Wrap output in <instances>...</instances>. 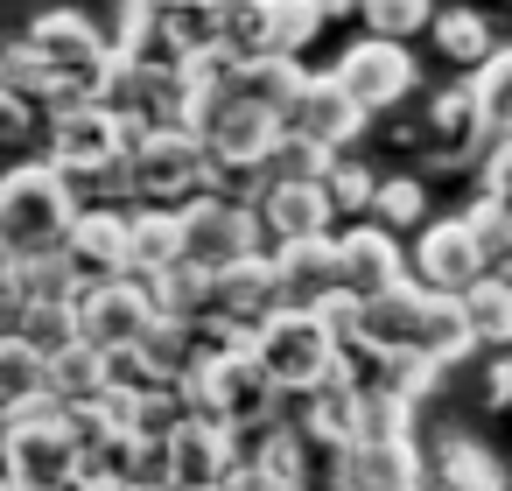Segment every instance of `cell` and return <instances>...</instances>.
<instances>
[{
  "label": "cell",
  "mask_w": 512,
  "mask_h": 491,
  "mask_svg": "<svg viewBox=\"0 0 512 491\" xmlns=\"http://www.w3.org/2000/svg\"><path fill=\"white\" fill-rule=\"evenodd\" d=\"M358 127H365V113L351 106V92L337 85V71H309V85L295 92V106H288V134H309V141H323L330 155L337 148H351L358 141Z\"/></svg>",
  "instance_id": "9a60e30c"
},
{
  "label": "cell",
  "mask_w": 512,
  "mask_h": 491,
  "mask_svg": "<svg viewBox=\"0 0 512 491\" xmlns=\"http://www.w3.org/2000/svg\"><path fill=\"white\" fill-rule=\"evenodd\" d=\"M29 36H36V43H43V57L57 64V78H64V92H71V99H99V85H106V71H113L120 43H106V36H99L85 15H71V8H50Z\"/></svg>",
  "instance_id": "8992f818"
},
{
  "label": "cell",
  "mask_w": 512,
  "mask_h": 491,
  "mask_svg": "<svg viewBox=\"0 0 512 491\" xmlns=\"http://www.w3.org/2000/svg\"><path fill=\"white\" fill-rule=\"evenodd\" d=\"M463 309H470L477 344H512V281H505V274H484V281L463 295Z\"/></svg>",
  "instance_id": "1f68e13d"
},
{
  "label": "cell",
  "mask_w": 512,
  "mask_h": 491,
  "mask_svg": "<svg viewBox=\"0 0 512 491\" xmlns=\"http://www.w3.org/2000/svg\"><path fill=\"white\" fill-rule=\"evenodd\" d=\"M148 295H155V316H169V323H197V330L218 323V274L197 260H176L169 274H155Z\"/></svg>",
  "instance_id": "ac0fdd59"
},
{
  "label": "cell",
  "mask_w": 512,
  "mask_h": 491,
  "mask_svg": "<svg viewBox=\"0 0 512 491\" xmlns=\"http://www.w3.org/2000/svg\"><path fill=\"white\" fill-rule=\"evenodd\" d=\"M491 400H498V407H512V358H498V365H491Z\"/></svg>",
  "instance_id": "ab89813d"
},
{
  "label": "cell",
  "mask_w": 512,
  "mask_h": 491,
  "mask_svg": "<svg viewBox=\"0 0 512 491\" xmlns=\"http://www.w3.org/2000/svg\"><path fill=\"white\" fill-rule=\"evenodd\" d=\"M85 204H78V183L57 169V162H22L0 183V246L8 260H50L71 246Z\"/></svg>",
  "instance_id": "7a4b0ae2"
},
{
  "label": "cell",
  "mask_w": 512,
  "mask_h": 491,
  "mask_svg": "<svg viewBox=\"0 0 512 491\" xmlns=\"http://www.w3.org/2000/svg\"><path fill=\"white\" fill-rule=\"evenodd\" d=\"M421 456L414 442H351L344 449V491H414Z\"/></svg>",
  "instance_id": "d6986e66"
},
{
  "label": "cell",
  "mask_w": 512,
  "mask_h": 491,
  "mask_svg": "<svg viewBox=\"0 0 512 491\" xmlns=\"http://www.w3.org/2000/svg\"><path fill=\"white\" fill-rule=\"evenodd\" d=\"M463 351H477L463 295L407 281V288L365 302V351L358 358H372L379 372H393V365H456Z\"/></svg>",
  "instance_id": "6da1fadb"
},
{
  "label": "cell",
  "mask_w": 512,
  "mask_h": 491,
  "mask_svg": "<svg viewBox=\"0 0 512 491\" xmlns=\"http://www.w3.org/2000/svg\"><path fill=\"white\" fill-rule=\"evenodd\" d=\"M323 183H330V197H337V211H344L351 225H358V218H365V211L379 204V176H372L365 162H344V155H337Z\"/></svg>",
  "instance_id": "8d00e7d4"
},
{
  "label": "cell",
  "mask_w": 512,
  "mask_h": 491,
  "mask_svg": "<svg viewBox=\"0 0 512 491\" xmlns=\"http://www.w3.org/2000/svg\"><path fill=\"white\" fill-rule=\"evenodd\" d=\"M498 274H505V281H512V260H505V267H498Z\"/></svg>",
  "instance_id": "b9f144b4"
},
{
  "label": "cell",
  "mask_w": 512,
  "mask_h": 491,
  "mask_svg": "<svg viewBox=\"0 0 512 491\" xmlns=\"http://www.w3.org/2000/svg\"><path fill=\"white\" fill-rule=\"evenodd\" d=\"M274 267H281V295H288V309H316V302H330V295L344 288L337 232H323V239H288V246H274Z\"/></svg>",
  "instance_id": "2e32d148"
},
{
  "label": "cell",
  "mask_w": 512,
  "mask_h": 491,
  "mask_svg": "<svg viewBox=\"0 0 512 491\" xmlns=\"http://www.w3.org/2000/svg\"><path fill=\"white\" fill-rule=\"evenodd\" d=\"M491 274L470 218H428L421 239H414V281L421 288H442V295H470L477 281Z\"/></svg>",
  "instance_id": "ba28073f"
},
{
  "label": "cell",
  "mask_w": 512,
  "mask_h": 491,
  "mask_svg": "<svg viewBox=\"0 0 512 491\" xmlns=\"http://www.w3.org/2000/svg\"><path fill=\"white\" fill-rule=\"evenodd\" d=\"M78 288H99V281H120L134 274V211H113V204H85L71 246H64Z\"/></svg>",
  "instance_id": "8fae6325"
},
{
  "label": "cell",
  "mask_w": 512,
  "mask_h": 491,
  "mask_svg": "<svg viewBox=\"0 0 512 491\" xmlns=\"http://www.w3.org/2000/svg\"><path fill=\"white\" fill-rule=\"evenodd\" d=\"M435 477H442V491H505L498 456H491L484 442H470V435H449V442L435 449Z\"/></svg>",
  "instance_id": "d4e9b609"
},
{
  "label": "cell",
  "mask_w": 512,
  "mask_h": 491,
  "mask_svg": "<svg viewBox=\"0 0 512 491\" xmlns=\"http://www.w3.org/2000/svg\"><path fill=\"white\" fill-rule=\"evenodd\" d=\"M365 29L372 36H393V43H407V36H421V29H435V0H365Z\"/></svg>",
  "instance_id": "e575fe53"
},
{
  "label": "cell",
  "mask_w": 512,
  "mask_h": 491,
  "mask_svg": "<svg viewBox=\"0 0 512 491\" xmlns=\"http://www.w3.org/2000/svg\"><path fill=\"white\" fill-rule=\"evenodd\" d=\"M330 162H337V155H330L323 141H309V134H281L274 155H267V183H323Z\"/></svg>",
  "instance_id": "d6a6232c"
},
{
  "label": "cell",
  "mask_w": 512,
  "mask_h": 491,
  "mask_svg": "<svg viewBox=\"0 0 512 491\" xmlns=\"http://www.w3.org/2000/svg\"><path fill=\"white\" fill-rule=\"evenodd\" d=\"M470 92H477V106H484V127H491L498 141H512V43H498L491 64L470 71Z\"/></svg>",
  "instance_id": "f1b7e54d"
},
{
  "label": "cell",
  "mask_w": 512,
  "mask_h": 491,
  "mask_svg": "<svg viewBox=\"0 0 512 491\" xmlns=\"http://www.w3.org/2000/svg\"><path fill=\"white\" fill-rule=\"evenodd\" d=\"M337 85H344L351 106L372 120V113H386V106H400V99L414 92V57H407V43H393V36H365V43H351V50L337 57Z\"/></svg>",
  "instance_id": "52a82bcc"
},
{
  "label": "cell",
  "mask_w": 512,
  "mask_h": 491,
  "mask_svg": "<svg viewBox=\"0 0 512 491\" xmlns=\"http://www.w3.org/2000/svg\"><path fill=\"white\" fill-rule=\"evenodd\" d=\"M190 428V400L183 386H148L141 407H134V442H176Z\"/></svg>",
  "instance_id": "836d02e7"
},
{
  "label": "cell",
  "mask_w": 512,
  "mask_h": 491,
  "mask_svg": "<svg viewBox=\"0 0 512 491\" xmlns=\"http://www.w3.org/2000/svg\"><path fill=\"white\" fill-rule=\"evenodd\" d=\"M463 218H470V232H477V246H484V260H491V274H498V267L512 260V211L491 204V197H477Z\"/></svg>",
  "instance_id": "74e56055"
},
{
  "label": "cell",
  "mask_w": 512,
  "mask_h": 491,
  "mask_svg": "<svg viewBox=\"0 0 512 491\" xmlns=\"http://www.w3.org/2000/svg\"><path fill=\"white\" fill-rule=\"evenodd\" d=\"M50 386L78 407V400H99L106 386H113V358L99 351V344H71V351H57L50 358Z\"/></svg>",
  "instance_id": "484cf974"
},
{
  "label": "cell",
  "mask_w": 512,
  "mask_h": 491,
  "mask_svg": "<svg viewBox=\"0 0 512 491\" xmlns=\"http://www.w3.org/2000/svg\"><path fill=\"white\" fill-rule=\"evenodd\" d=\"M260 365L274 372L281 393H323L330 372L344 365V344L323 330L316 309H281V316L260 330Z\"/></svg>",
  "instance_id": "277c9868"
},
{
  "label": "cell",
  "mask_w": 512,
  "mask_h": 491,
  "mask_svg": "<svg viewBox=\"0 0 512 491\" xmlns=\"http://www.w3.org/2000/svg\"><path fill=\"white\" fill-rule=\"evenodd\" d=\"M211 155L190 127H155L141 148H134V197L155 204V211H190L197 197H211Z\"/></svg>",
  "instance_id": "3957f363"
},
{
  "label": "cell",
  "mask_w": 512,
  "mask_h": 491,
  "mask_svg": "<svg viewBox=\"0 0 512 491\" xmlns=\"http://www.w3.org/2000/svg\"><path fill=\"white\" fill-rule=\"evenodd\" d=\"M281 309H288V295H281V267H274V253L232 260V267L218 274V316H225V323H239V330H267Z\"/></svg>",
  "instance_id": "5bb4252c"
},
{
  "label": "cell",
  "mask_w": 512,
  "mask_h": 491,
  "mask_svg": "<svg viewBox=\"0 0 512 491\" xmlns=\"http://www.w3.org/2000/svg\"><path fill=\"white\" fill-rule=\"evenodd\" d=\"M351 442H414V400L386 379H365L351 407Z\"/></svg>",
  "instance_id": "44dd1931"
},
{
  "label": "cell",
  "mask_w": 512,
  "mask_h": 491,
  "mask_svg": "<svg viewBox=\"0 0 512 491\" xmlns=\"http://www.w3.org/2000/svg\"><path fill=\"white\" fill-rule=\"evenodd\" d=\"M183 239H190V260L197 267H211V274H225L232 260H253V253H274V239H267V218L253 211V204H232V197H197L190 211H183Z\"/></svg>",
  "instance_id": "5b68a950"
},
{
  "label": "cell",
  "mask_w": 512,
  "mask_h": 491,
  "mask_svg": "<svg viewBox=\"0 0 512 491\" xmlns=\"http://www.w3.org/2000/svg\"><path fill=\"white\" fill-rule=\"evenodd\" d=\"M0 92H15V99H29V106H50V113L78 106V99L64 92V78H57V64L43 57V43H36V36L8 43V57H0Z\"/></svg>",
  "instance_id": "ffe728a7"
},
{
  "label": "cell",
  "mask_w": 512,
  "mask_h": 491,
  "mask_svg": "<svg viewBox=\"0 0 512 491\" xmlns=\"http://www.w3.org/2000/svg\"><path fill=\"white\" fill-rule=\"evenodd\" d=\"M302 85H309V71H302L295 57H246V64H239V99H246V106H267V113H281V120H288V106H295Z\"/></svg>",
  "instance_id": "cb8c5ba5"
},
{
  "label": "cell",
  "mask_w": 512,
  "mask_h": 491,
  "mask_svg": "<svg viewBox=\"0 0 512 491\" xmlns=\"http://www.w3.org/2000/svg\"><path fill=\"white\" fill-rule=\"evenodd\" d=\"M372 218H379V225H393V232H414V225H428V190H421L414 176H386V183H379Z\"/></svg>",
  "instance_id": "d590c367"
},
{
  "label": "cell",
  "mask_w": 512,
  "mask_h": 491,
  "mask_svg": "<svg viewBox=\"0 0 512 491\" xmlns=\"http://www.w3.org/2000/svg\"><path fill=\"white\" fill-rule=\"evenodd\" d=\"M337 260H344V288L358 302H379L414 281V253H400L393 225H379V218H358L351 232H337Z\"/></svg>",
  "instance_id": "9c48e42d"
},
{
  "label": "cell",
  "mask_w": 512,
  "mask_h": 491,
  "mask_svg": "<svg viewBox=\"0 0 512 491\" xmlns=\"http://www.w3.org/2000/svg\"><path fill=\"white\" fill-rule=\"evenodd\" d=\"M78 316H85V344L99 351H127L155 330V295L141 274H120V281H99L78 295Z\"/></svg>",
  "instance_id": "30bf717a"
},
{
  "label": "cell",
  "mask_w": 512,
  "mask_h": 491,
  "mask_svg": "<svg viewBox=\"0 0 512 491\" xmlns=\"http://www.w3.org/2000/svg\"><path fill=\"white\" fill-rule=\"evenodd\" d=\"M218 43L232 57H274V15H267V0H218Z\"/></svg>",
  "instance_id": "4316f807"
},
{
  "label": "cell",
  "mask_w": 512,
  "mask_h": 491,
  "mask_svg": "<svg viewBox=\"0 0 512 491\" xmlns=\"http://www.w3.org/2000/svg\"><path fill=\"white\" fill-rule=\"evenodd\" d=\"M260 218H267V239H274V246H288V239H323V232L337 225V197H330V183H267Z\"/></svg>",
  "instance_id": "e0dca14e"
},
{
  "label": "cell",
  "mask_w": 512,
  "mask_h": 491,
  "mask_svg": "<svg viewBox=\"0 0 512 491\" xmlns=\"http://www.w3.org/2000/svg\"><path fill=\"white\" fill-rule=\"evenodd\" d=\"M414 491H428V484H414Z\"/></svg>",
  "instance_id": "7bdbcfd3"
},
{
  "label": "cell",
  "mask_w": 512,
  "mask_h": 491,
  "mask_svg": "<svg viewBox=\"0 0 512 491\" xmlns=\"http://www.w3.org/2000/svg\"><path fill=\"white\" fill-rule=\"evenodd\" d=\"M281 134H288V120H281V113L232 99V106L197 134V141H204L211 169H267V155H274V141H281Z\"/></svg>",
  "instance_id": "4fadbf2b"
},
{
  "label": "cell",
  "mask_w": 512,
  "mask_h": 491,
  "mask_svg": "<svg viewBox=\"0 0 512 491\" xmlns=\"http://www.w3.org/2000/svg\"><path fill=\"white\" fill-rule=\"evenodd\" d=\"M267 15H274V57H302L330 22V0H267Z\"/></svg>",
  "instance_id": "4dcf8cb0"
},
{
  "label": "cell",
  "mask_w": 512,
  "mask_h": 491,
  "mask_svg": "<svg viewBox=\"0 0 512 491\" xmlns=\"http://www.w3.org/2000/svg\"><path fill=\"white\" fill-rule=\"evenodd\" d=\"M428 36H435V50H442L449 64H470V71L491 64V50H498V43H491V22H484L477 8H449V15H435Z\"/></svg>",
  "instance_id": "83f0119b"
},
{
  "label": "cell",
  "mask_w": 512,
  "mask_h": 491,
  "mask_svg": "<svg viewBox=\"0 0 512 491\" xmlns=\"http://www.w3.org/2000/svg\"><path fill=\"white\" fill-rule=\"evenodd\" d=\"M176 260H190V239H183V211H155V204H134V274L155 281L169 274Z\"/></svg>",
  "instance_id": "603a6c76"
},
{
  "label": "cell",
  "mask_w": 512,
  "mask_h": 491,
  "mask_svg": "<svg viewBox=\"0 0 512 491\" xmlns=\"http://www.w3.org/2000/svg\"><path fill=\"white\" fill-rule=\"evenodd\" d=\"M78 477H85V449L71 442V421L64 428H8V484L71 491Z\"/></svg>",
  "instance_id": "7c38bea8"
},
{
  "label": "cell",
  "mask_w": 512,
  "mask_h": 491,
  "mask_svg": "<svg viewBox=\"0 0 512 491\" xmlns=\"http://www.w3.org/2000/svg\"><path fill=\"white\" fill-rule=\"evenodd\" d=\"M484 134H491V127H484V106H477V92H470V85H449V92L428 106V141H435V155L463 162Z\"/></svg>",
  "instance_id": "7402d4cb"
},
{
  "label": "cell",
  "mask_w": 512,
  "mask_h": 491,
  "mask_svg": "<svg viewBox=\"0 0 512 491\" xmlns=\"http://www.w3.org/2000/svg\"><path fill=\"white\" fill-rule=\"evenodd\" d=\"M0 386H8V407L50 393V351L29 344L22 330H8V344H0Z\"/></svg>",
  "instance_id": "f546056e"
},
{
  "label": "cell",
  "mask_w": 512,
  "mask_h": 491,
  "mask_svg": "<svg viewBox=\"0 0 512 491\" xmlns=\"http://www.w3.org/2000/svg\"><path fill=\"white\" fill-rule=\"evenodd\" d=\"M477 197H491V204L512 211V141H491V148H484V162H477Z\"/></svg>",
  "instance_id": "f35d334b"
},
{
  "label": "cell",
  "mask_w": 512,
  "mask_h": 491,
  "mask_svg": "<svg viewBox=\"0 0 512 491\" xmlns=\"http://www.w3.org/2000/svg\"><path fill=\"white\" fill-rule=\"evenodd\" d=\"M176 8H204V0H176Z\"/></svg>",
  "instance_id": "60d3db41"
}]
</instances>
